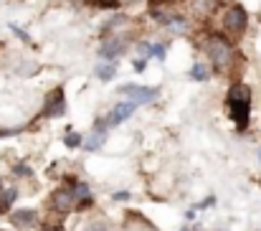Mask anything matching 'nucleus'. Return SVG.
<instances>
[{"instance_id": "1", "label": "nucleus", "mask_w": 261, "mask_h": 231, "mask_svg": "<svg viewBox=\"0 0 261 231\" xmlns=\"http://www.w3.org/2000/svg\"><path fill=\"white\" fill-rule=\"evenodd\" d=\"M228 112L236 122L239 130L249 127V114H251V91L246 84H236L228 91Z\"/></svg>"}, {"instance_id": "2", "label": "nucleus", "mask_w": 261, "mask_h": 231, "mask_svg": "<svg viewBox=\"0 0 261 231\" xmlns=\"http://www.w3.org/2000/svg\"><path fill=\"white\" fill-rule=\"evenodd\" d=\"M205 51H208V56H211V61L216 64V69H228L231 66V59H233V54H231V46H228V41L226 38H221V36H213V38H208V43H205Z\"/></svg>"}, {"instance_id": "3", "label": "nucleus", "mask_w": 261, "mask_h": 231, "mask_svg": "<svg viewBox=\"0 0 261 231\" xmlns=\"http://www.w3.org/2000/svg\"><path fill=\"white\" fill-rule=\"evenodd\" d=\"M246 10L241 8V5H233V8H228L226 10V15H223V28H226V33H231V36H241L244 33V28H246Z\"/></svg>"}, {"instance_id": "4", "label": "nucleus", "mask_w": 261, "mask_h": 231, "mask_svg": "<svg viewBox=\"0 0 261 231\" xmlns=\"http://www.w3.org/2000/svg\"><path fill=\"white\" fill-rule=\"evenodd\" d=\"M76 193L74 191H69V188H59L56 193H54V198H51V203H54V209L56 211H71V209H76Z\"/></svg>"}, {"instance_id": "5", "label": "nucleus", "mask_w": 261, "mask_h": 231, "mask_svg": "<svg viewBox=\"0 0 261 231\" xmlns=\"http://www.w3.org/2000/svg\"><path fill=\"white\" fill-rule=\"evenodd\" d=\"M64 109H66L64 91H61V89H54V91L48 94V99H46L43 114H46V117H59V114H64Z\"/></svg>"}, {"instance_id": "6", "label": "nucleus", "mask_w": 261, "mask_h": 231, "mask_svg": "<svg viewBox=\"0 0 261 231\" xmlns=\"http://www.w3.org/2000/svg\"><path fill=\"white\" fill-rule=\"evenodd\" d=\"M119 91H122L124 97H129L132 102H137V104H147V102H152V99L158 97L155 89H145V86H122Z\"/></svg>"}, {"instance_id": "7", "label": "nucleus", "mask_w": 261, "mask_h": 231, "mask_svg": "<svg viewBox=\"0 0 261 231\" xmlns=\"http://www.w3.org/2000/svg\"><path fill=\"white\" fill-rule=\"evenodd\" d=\"M135 107H137V102H132V99H129V102H124V104H117V107H114V112L109 114V120H107V122H109V125H119V122H124L127 117H132Z\"/></svg>"}, {"instance_id": "8", "label": "nucleus", "mask_w": 261, "mask_h": 231, "mask_svg": "<svg viewBox=\"0 0 261 231\" xmlns=\"http://www.w3.org/2000/svg\"><path fill=\"white\" fill-rule=\"evenodd\" d=\"M104 140H107V132H104V127L99 125V127H94V130L89 132L87 137H82V145H84L87 150H99V148L104 145Z\"/></svg>"}, {"instance_id": "9", "label": "nucleus", "mask_w": 261, "mask_h": 231, "mask_svg": "<svg viewBox=\"0 0 261 231\" xmlns=\"http://www.w3.org/2000/svg\"><path fill=\"white\" fill-rule=\"evenodd\" d=\"M10 221H13V226H18V229H31V226H36L38 216H36V211H15V214L10 216Z\"/></svg>"}, {"instance_id": "10", "label": "nucleus", "mask_w": 261, "mask_h": 231, "mask_svg": "<svg viewBox=\"0 0 261 231\" xmlns=\"http://www.w3.org/2000/svg\"><path fill=\"white\" fill-rule=\"evenodd\" d=\"M124 51V43L122 41H107L104 46H101V56L104 59H114L117 54H122Z\"/></svg>"}, {"instance_id": "11", "label": "nucleus", "mask_w": 261, "mask_h": 231, "mask_svg": "<svg viewBox=\"0 0 261 231\" xmlns=\"http://www.w3.org/2000/svg\"><path fill=\"white\" fill-rule=\"evenodd\" d=\"M74 193H76V198L82 201V206H84V209H87L89 203H91V193H89V186H87V183H79V186L74 188Z\"/></svg>"}, {"instance_id": "12", "label": "nucleus", "mask_w": 261, "mask_h": 231, "mask_svg": "<svg viewBox=\"0 0 261 231\" xmlns=\"http://www.w3.org/2000/svg\"><path fill=\"white\" fill-rule=\"evenodd\" d=\"M213 0H193V10L198 13V15H203V13H211L213 10Z\"/></svg>"}, {"instance_id": "13", "label": "nucleus", "mask_w": 261, "mask_h": 231, "mask_svg": "<svg viewBox=\"0 0 261 231\" xmlns=\"http://www.w3.org/2000/svg\"><path fill=\"white\" fill-rule=\"evenodd\" d=\"M96 74H99V77L104 79V81H107V79H112V77H114V64H107V66H99V72H96Z\"/></svg>"}, {"instance_id": "14", "label": "nucleus", "mask_w": 261, "mask_h": 231, "mask_svg": "<svg viewBox=\"0 0 261 231\" xmlns=\"http://www.w3.org/2000/svg\"><path fill=\"white\" fill-rule=\"evenodd\" d=\"M13 198H15V191L13 188H8V193H5V198H0V211H5L10 203H13Z\"/></svg>"}, {"instance_id": "15", "label": "nucleus", "mask_w": 261, "mask_h": 231, "mask_svg": "<svg viewBox=\"0 0 261 231\" xmlns=\"http://www.w3.org/2000/svg\"><path fill=\"white\" fill-rule=\"evenodd\" d=\"M193 79H208V69L203 64H195L193 66Z\"/></svg>"}, {"instance_id": "16", "label": "nucleus", "mask_w": 261, "mask_h": 231, "mask_svg": "<svg viewBox=\"0 0 261 231\" xmlns=\"http://www.w3.org/2000/svg\"><path fill=\"white\" fill-rule=\"evenodd\" d=\"M87 231H109L107 229V224H101V221H94V224H89Z\"/></svg>"}, {"instance_id": "17", "label": "nucleus", "mask_w": 261, "mask_h": 231, "mask_svg": "<svg viewBox=\"0 0 261 231\" xmlns=\"http://www.w3.org/2000/svg\"><path fill=\"white\" fill-rule=\"evenodd\" d=\"M79 143H82V137H79V135H69V137H66V145H69V148H76Z\"/></svg>"}, {"instance_id": "18", "label": "nucleus", "mask_w": 261, "mask_h": 231, "mask_svg": "<svg viewBox=\"0 0 261 231\" xmlns=\"http://www.w3.org/2000/svg\"><path fill=\"white\" fill-rule=\"evenodd\" d=\"M145 66H147V59H137L135 61V72H145Z\"/></svg>"}, {"instance_id": "19", "label": "nucleus", "mask_w": 261, "mask_h": 231, "mask_svg": "<svg viewBox=\"0 0 261 231\" xmlns=\"http://www.w3.org/2000/svg\"><path fill=\"white\" fill-rule=\"evenodd\" d=\"M15 173H18V175H31V168H25V165H18V168H15Z\"/></svg>"}, {"instance_id": "20", "label": "nucleus", "mask_w": 261, "mask_h": 231, "mask_svg": "<svg viewBox=\"0 0 261 231\" xmlns=\"http://www.w3.org/2000/svg\"><path fill=\"white\" fill-rule=\"evenodd\" d=\"M155 54H158L160 59H165V46H158V49H155Z\"/></svg>"}, {"instance_id": "21", "label": "nucleus", "mask_w": 261, "mask_h": 231, "mask_svg": "<svg viewBox=\"0 0 261 231\" xmlns=\"http://www.w3.org/2000/svg\"><path fill=\"white\" fill-rule=\"evenodd\" d=\"M114 198H117V201H127V198H129V196H127V193H122V191H119V193H114Z\"/></svg>"}, {"instance_id": "22", "label": "nucleus", "mask_w": 261, "mask_h": 231, "mask_svg": "<svg viewBox=\"0 0 261 231\" xmlns=\"http://www.w3.org/2000/svg\"><path fill=\"white\" fill-rule=\"evenodd\" d=\"M99 3H104V5H114L117 0H99Z\"/></svg>"}, {"instance_id": "23", "label": "nucleus", "mask_w": 261, "mask_h": 231, "mask_svg": "<svg viewBox=\"0 0 261 231\" xmlns=\"http://www.w3.org/2000/svg\"><path fill=\"white\" fill-rule=\"evenodd\" d=\"M0 198H3V183H0Z\"/></svg>"}, {"instance_id": "24", "label": "nucleus", "mask_w": 261, "mask_h": 231, "mask_svg": "<svg viewBox=\"0 0 261 231\" xmlns=\"http://www.w3.org/2000/svg\"><path fill=\"white\" fill-rule=\"evenodd\" d=\"M182 231H190V229H182Z\"/></svg>"}, {"instance_id": "25", "label": "nucleus", "mask_w": 261, "mask_h": 231, "mask_svg": "<svg viewBox=\"0 0 261 231\" xmlns=\"http://www.w3.org/2000/svg\"><path fill=\"white\" fill-rule=\"evenodd\" d=\"M54 231H59V229H54Z\"/></svg>"}]
</instances>
